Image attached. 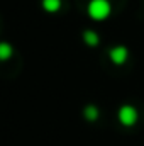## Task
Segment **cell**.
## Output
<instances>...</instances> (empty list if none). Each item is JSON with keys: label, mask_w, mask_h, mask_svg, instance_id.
<instances>
[{"label": "cell", "mask_w": 144, "mask_h": 146, "mask_svg": "<svg viewBox=\"0 0 144 146\" xmlns=\"http://www.w3.org/2000/svg\"><path fill=\"white\" fill-rule=\"evenodd\" d=\"M108 10H110V5L105 0H93L90 5V14L95 19H104L105 15H108Z\"/></svg>", "instance_id": "6da1fadb"}, {"label": "cell", "mask_w": 144, "mask_h": 146, "mask_svg": "<svg viewBox=\"0 0 144 146\" xmlns=\"http://www.w3.org/2000/svg\"><path fill=\"white\" fill-rule=\"evenodd\" d=\"M119 119L124 126H132L136 121H137V112L132 109L131 106H126L119 110Z\"/></svg>", "instance_id": "7a4b0ae2"}, {"label": "cell", "mask_w": 144, "mask_h": 146, "mask_svg": "<svg viewBox=\"0 0 144 146\" xmlns=\"http://www.w3.org/2000/svg\"><path fill=\"white\" fill-rule=\"evenodd\" d=\"M85 115H87L88 119H92V121H93V119H97V117H98V112H97V109H93V107H88V109L85 110Z\"/></svg>", "instance_id": "3957f363"}]
</instances>
